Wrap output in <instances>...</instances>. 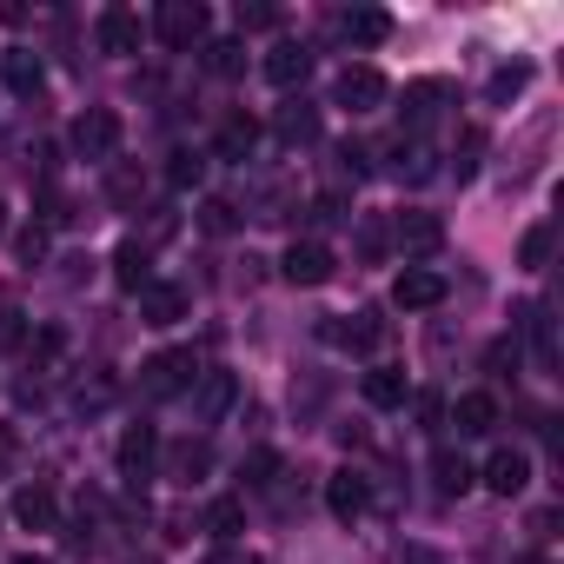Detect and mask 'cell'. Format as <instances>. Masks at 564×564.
<instances>
[{"label":"cell","instance_id":"b9f144b4","mask_svg":"<svg viewBox=\"0 0 564 564\" xmlns=\"http://www.w3.org/2000/svg\"><path fill=\"white\" fill-rule=\"evenodd\" d=\"M405 564H445V557H438V551H425V544H412V551H405Z\"/></svg>","mask_w":564,"mask_h":564},{"label":"cell","instance_id":"f546056e","mask_svg":"<svg viewBox=\"0 0 564 564\" xmlns=\"http://www.w3.org/2000/svg\"><path fill=\"white\" fill-rule=\"evenodd\" d=\"M531 87V67L518 61V67H505V74H491V107H505V100H518Z\"/></svg>","mask_w":564,"mask_h":564},{"label":"cell","instance_id":"30bf717a","mask_svg":"<svg viewBox=\"0 0 564 564\" xmlns=\"http://www.w3.org/2000/svg\"><path fill=\"white\" fill-rule=\"evenodd\" d=\"M445 100H452V87H445V80H412L399 113H405V127H412V133H425V127L438 120V107H445Z\"/></svg>","mask_w":564,"mask_h":564},{"label":"cell","instance_id":"f1b7e54d","mask_svg":"<svg viewBox=\"0 0 564 564\" xmlns=\"http://www.w3.org/2000/svg\"><path fill=\"white\" fill-rule=\"evenodd\" d=\"M8 87L14 94H41V61L34 54H8Z\"/></svg>","mask_w":564,"mask_h":564},{"label":"cell","instance_id":"74e56055","mask_svg":"<svg viewBox=\"0 0 564 564\" xmlns=\"http://www.w3.org/2000/svg\"><path fill=\"white\" fill-rule=\"evenodd\" d=\"M419 425L425 432H445V399L438 392H419Z\"/></svg>","mask_w":564,"mask_h":564},{"label":"cell","instance_id":"ba28073f","mask_svg":"<svg viewBox=\"0 0 564 564\" xmlns=\"http://www.w3.org/2000/svg\"><path fill=\"white\" fill-rule=\"evenodd\" d=\"M485 485H491L498 498H518V491L531 485V458H524L518 445H498V452L485 458Z\"/></svg>","mask_w":564,"mask_h":564},{"label":"cell","instance_id":"ab89813d","mask_svg":"<svg viewBox=\"0 0 564 564\" xmlns=\"http://www.w3.org/2000/svg\"><path fill=\"white\" fill-rule=\"evenodd\" d=\"M41 252H47V232H41V226H34V232H21V259H41Z\"/></svg>","mask_w":564,"mask_h":564},{"label":"cell","instance_id":"9a60e30c","mask_svg":"<svg viewBox=\"0 0 564 564\" xmlns=\"http://www.w3.org/2000/svg\"><path fill=\"white\" fill-rule=\"evenodd\" d=\"M306 74H313V54H306L300 41H279V47L265 54V80H272V87H300Z\"/></svg>","mask_w":564,"mask_h":564},{"label":"cell","instance_id":"7c38bea8","mask_svg":"<svg viewBox=\"0 0 564 564\" xmlns=\"http://www.w3.org/2000/svg\"><path fill=\"white\" fill-rule=\"evenodd\" d=\"M193 386H199V392H193V419H199V425H213V419H219V412H226V405L239 399L232 372H199Z\"/></svg>","mask_w":564,"mask_h":564},{"label":"cell","instance_id":"4dcf8cb0","mask_svg":"<svg viewBox=\"0 0 564 564\" xmlns=\"http://www.w3.org/2000/svg\"><path fill=\"white\" fill-rule=\"evenodd\" d=\"M279 133H286V140H313V133H319V113L300 100V107H286V113H279Z\"/></svg>","mask_w":564,"mask_h":564},{"label":"cell","instance_id":"603a6c76","mask_svg":"<svg viewBox=\"0 0 564 564\" xmlns=\"http://www.w3.org/2000/svg\"><path fill=\"white\" fill-rule=\"evenodd\" d=\"M326 339H333V346H346V352H372V346H379V319H372V313H359L352 326L339 319V326H326Z\"/></svg>","mask_w":564,"mask_h":564},{"label":"cell","instance_id":"e0dca14e","mask_svg":"<svg viewBox=\"0 0 564 564\" xmlns=\"http://www.w3.org/2000/svg\"><path fill=\"white\" fill-rule=\"evenodd\" d=\"M471 465H465V452H452V445H438L432 452V485H438V498H465L471 491Z\"/></svg>","mask_w":564,"mask_h":564},{"label":"cell","instance_id":"cb8c5ba5","mask_svg":"<svg viewBox=\"0 0 564 564\" xmlns=\"http://www.w3.org/2000/svg\"><path fill=\"white\" fill-rule=\"evenodd\" d=\"M206 465H213V445H206V438H180V445L166 452V471H173V478H199Z\"/></svg>","mask_w":564,"mask_h":564},{"label":"cell","instance_id":"8d00e7d4","mask_svg":"<svg viewBox=\"0 0 564 564\" xmlns=\"http://www.w3.org/2000/svg\"><path fill=\"white\" fill-rule=\"evenodd\" d=\"M199 173H206L199 153H173V186H199Z\"/></svg>","mask_w":564,"mask_h":564},{"label":"cell","instance_id":"5b68a950","mask_svg":"<svg viewBox=\"0 0 564 564\" xmlns=\"http://www.w3.org/2000/svg\"><path fill=\"white\" fill-rule=\"evenodd\" d=\"M279 272H286L293 286H326L333 279V246L326 239H293L286 259H279Z\"/></svg>","mask_w":564,"mask_h":564},{"label":"cell","instance_id":"f6af8a7d","mask_svg":"<svg viewBox=\"0 0 564 564\" xmlns=\"http://www.w3.org/2000/svg\"><path fill=\"white\" fill-rule=\"evenodd\" d=\"M0 226H8V206H0Z\"/></svg>","mask_w":564,"mask_h":564},{"label":"cell","instance_id":"ac0fdd59","mask_svg":"<svg viewBox=\"0 0 564 564\" xmlns=\"http://www.w3.org/2000/svg\"><path fill=\"white\" fill-rule=\"evenodd\" d=\"M339 34H346L352 47H379V41H392V14H379V8H352V14H339Z\"/></svg>","mask_w":564,"mask_h":564},{"label":"cell","instance_id":"9c48e42d","mask_svg":"<svg viewBox=\"0 0 564 564\" xmlns=\"http://www.w3.org/2000/svg\"><path fill=\"white\" fill-rule=\"evenodd\" d=\"M445 425H458V438H485L498 425V399L491 392H465L458 405H445Z\"/></svg>","mask_w":564,"mask_h":564},{"label":"cell","instance_id":"7a4b0ae2","mask_svg":"<svg viewBox=\"0 0 564 564\" xmlns=\"http://www.w3.org/2000/svg\"><path fill=\"white\" fill-rule=\"evenodd\" d=\"M153 34L166 41V47H199L206 41V8H199V0H166V8L153 14Z\"/></svg>","mask_w":564,"mask_h":564},{"label":"cell","instance_id":"1f68e13d","mask_svg":"<svg viewBox=\"0 0 564 564\" xmlns=\"http://www.w3.org/2000/svg\"><path fill=\"white\" fill-rule=\"evenodd\" d=\"M478 153H485V133H478V127H465V140H458V153H452V173H458V180H471V173H478Z\"/></svg>","mask_w":564,"mask_h":564},{"label":"cell","instance_id":"44dd1931","mask_svg":"<svg viewBox=\"0 0 564 564\" xmlns=\"http://www.w3.org/2000/svg\"><path fill=\"white\" fill-rule=\"evenodd\" d=\"M531 352H538V372H557V319H551V306H531Z\"/></svg>","mask_w":564,"mask_h":564},{"label":"cell","instance_id":"7402d4cb","mask_svg":"<svg viewBox=\"0 0 564 564\" xmlns=\"http://www.w3.org/2000/svg\"><path fill=\"white\" fill-rule=\"evenodd\" d=\"M366 405H379V412H392V405H405V372H392V366H379V372H366Z\"/></svg>","mask_w":564,"mask_h":564},{"label":"cell","instance_id":"6da1fadb","mask_svg":"<svg viewBox=\"0 0 564 564\" xmlns=\"http://www.w3.org/2000/svg\"><path fill=\"white\" fill-rule=\"evenodd\" d=\"M193 379H199L193 352H160V359H147V366H140L147 399H180V392H193Z\"/></svg>","mask_w":564,"mask_h":564},{"label":"cell","instance_id":"277c9868","mask_svg":"<svg viewBox=\"0 0 564 564\" xmlns=\"http://www.w3.org/2000/svg\"><path fill=\"white\" fill-rule=\"evenodd\" d=\"M74 153L80 160H113V147H120V113H107V107H87L80 120H74Z\"/></svg>","mask_w":564,"mask_h":564},{"label":"cell","instance_id":"d590c367","mask_svg":"<svg viewBox=\"0 0 564 564\" xmlns=\"http://www.w3.org/2000/svg\"><path fill=\"white\" fill-rule=\"evenodd\" d=\"M265 28H279V8H265V0L246 8V0H239V34H265Z\"/></svg>","mask_w":564,"mask_h":564},{"label":"cell","instance_id":"52a82bcc","mask_svg":"<svg viewBox=\"0 0 564 564\" xmlns=\"http://www.w3.org/2000/svg\"><path fill=\"white\" fill-rule=\"evenodd\" d=\"M392 246H399L405 259H425V252L445 246V219H438V213H399V219H392Z\"/></svg>","mask_w":564,"mask_h":564},{"label":"cell","instance_id":"d6a6232c","mask_svg":"<svg viewBox=\"0 0 564 564\" xmlns=\"http://www.w3.org/2000/svg\"><path fill=\"white\" fill-rule=\"evenodd\" d=\"M386 246H392L386 219H372V213H366V219H359V252H366V259H386Z\"/></svg>","mask_w":564,"mask_h":564},{"label":"cell","instance_id":"8992f818","mask_svg":"<svg viewBox=\"0 0 564 564\" xmlns=\"http://www.w3.org/2000/svg\"><path fill=\"white\" fill-rule=\"evenodd\" d=\"M386 94H392V87H386V74H379V67H346V74H339V87H333V100H339L346 113H379V107H386Z\"/></svg>","mask_w":564,"mask_h":564},{"label":"cell","instance_id":"5bb4252c","mask_svg":"<svg viewBox=\"0 0 564 564\" xmlns=\"http://www.w3.org/2000/svg\"><path fill=\"white\" fill-rule=\"evenodd\" d=\"M326 505H333V518H339V524H352V518L372 505V491H366V478H359V471H333V478H326Z\"/></svg>","mask_w":564,"mask_h":564},{"label":"cell","instance_id":"3957f363","mask_svg":"<svg viewBox=\"0 0 564 564\" xmlns=\"http://www.w3.org/2000/svg\"><path fill=\"white\" fill-rule=\"evenodd\" d=\"M392 306H399V313H432V306H445V272L405 265V272L392 279Z\"/></svg>","mask_w":564,"mask_h":564},{"label":"cell","instance_id":"8fae6325","mask_svg":"<svg viewBox=\"0 0 564 564\" xmlns=\"http://www.w3.org/2000/svg\"><path fill=\"white\" fill-rule=\"evenodd\" d=\"M54 518H61V498L47 485H21L14 491V524L21 531H54Z\"/></svg>","mask_w":564,"mask_h":564},{"label":"cell","instance_id":"836d02e7","mask_svg":"<svg viewBox=\"0 0 564 564\" xmlns=\"http://www.w3.org/2000/svg\"><path fill=\"white\" fill-rule=\"evenodd\" d=\"M199 226H206V232H232V226H239L232 199H206V206H199Z\"/></svg>","mask_w":564,"mask_h":564},{"label":"cell","instance_id":"4316f807","mask_svg":"<svg viewBox=\"0 0 564 564\" xmlns=\"http://www.w3.org/2000/svg\"><path fill=\"white\" fill-rule=\"evenodd\" d=\"M239 524H246V505H239V498H213V511H206V531L226 544V538H239Z\"/></svg>","mask_w":564,"mask_h":564},{"label":"cell","instance_id":"f35d334b","mask_svg":"<svg viewBox=\"0 0 564 564\" xmlns=\"http://www.w3.org/2000/svg\"><path fill=\"white\" fill-rule=\"evenodd\" d=\"M21 458V438H14V425H0V471H8Z\"/></svg>","mask_w":564,"mask_h":564},{"label":"cell","instance_id":"7bdbcfd3","mask_svg":"<svg viewBox=\"0 0 564 564\" xmlns=\"http://www.w3.org/2000/svg\"><path fill=\"white\" fill-rule=\"evenodd\" d=\"M213 564H252L246 551H213Z\"/></svg>","mask_w":564,"mask_h":564},{"label":"cell","instance_id":"e575fe53","mask_svg":"<svg viewBox=\"0 0 564 564\" xmlns=\"http://www.w3.org/2000/svg\"><path fill=\"white\" fill-rule=\"evenodd\" d=\"M272 471H279V452H265V445H259L252 458H239V478H246V485H265Z\"/></svg>","mask_w":564,"mask_h":564},{"label":"cell","instance_id":"484cf974","mask_svg":"<svg viewBox=\"0 0 564 564\" xmlns=\"http://www.w3.org/2000/svg\"><path fill=\"white\" fill-rule=\"evenodd\" d=\"M551 246H557V226L544 219V226H531V232L518 239V265H551Z\"/></svg>","mask_w":564,"mask_h":564},{"label":"cell","instance_id":"ffe728a7","mask_svg":"<svg viewBox=\"0 0 564 564\" xmlns=\"http://www.w3.org/2000/svg\"><path fill=\"white\" fill-rule=\"evenodd\" d=\"M259 147V120L252 113H232L226 127H219V160H246Z\"/></svg>","mask_w":564,"mask_h":564},{"label":"cell","instance_id":"83f0119b","mask_svg":"<svg viewBox=\"0 0 564 564\" xmlns=\"http://www.w3.org/2000/svg\"><path fill=\"white\" fill-rule=\"evenodd\" d=\"M206 67H213L219 80H239V74H246V47H239V41H213V47H206Z\"/></svg>","mask_w":564,"mask_h":564},{"label":"cell","instance_id":"ee69618b","mask_svg":"<svg viewBox=\"0 0 564 564\" xmlns=\"http://www.w3.org/2000/svg\"><path fill=\"white\" fill-rule=\"evenodd\" d=\"M14 564H54V557H14Z\"/></svg>","mask_w":564,"mask_h":564},{"label":"cell","instance_id":"60d3db41","mask_svg":"<svg viewBox=\"0 0 564 564\" xmlns=\"http://www.w3.org/2000/svg\"><path fill=\"white\" fill-rule=\"evenodd\" d=\"M21 339V313H0V346H14Z\"/></svg>","mask_w":564,"mask_h":564},{"label":"cell","instance_id":"4fadbf2b","mask_svg":"<svg viewBox=\"0 0 564 564\" xmlns=\"http://www.w3.org/2000/svg\"><path fill=\"white\" fill-rule=\"evenodd\" d=\"M153 458H160V432H153V425H127V432H120V471H127V478H147Z\"/></svg>","mask_w":564,"mask_h":564},{"label":"cell","instance_id":"d4e9b609","mask_svg":"<svg viewBox=\"0 0 564 564\" xmlns=\"http://www.w3.org/2000/svg\"><path fill=\"white\" fill-rule=\"evenodd\" d=\"M113 279H120V286H127V293H140V286H153V279H147V246H140V239H127V246L113 252Z\"/></svg>","mask_w":564,"mask_h":564},{"label":"cell","instance_id":"2e32d148","mask_svg":"<svg viewBox=\"0 0 564 564\" xmlns=\"http://www.w3.org/2000/svg\"><path fill=\"white\" fill-rule=\"evenodd\" d=\"M94 34H100V54H140V14L127 8H107Z\"/></svg>","mask_w":564,"mask_h":564},{"label":"cell","instance_id":"d6986e66","mask_svg":"<svg viewBox=\"0 0 564 564\" xmlns=\"http://www.w3.org/2000/svg\"><path fill=\"white\" fill-rule=\"evenodd\" d=\"M140 319L147 326H180L186 319V293L180 286H140Z\"/></svg>","mask_w":564,"mask_h":564}]
</instances>
